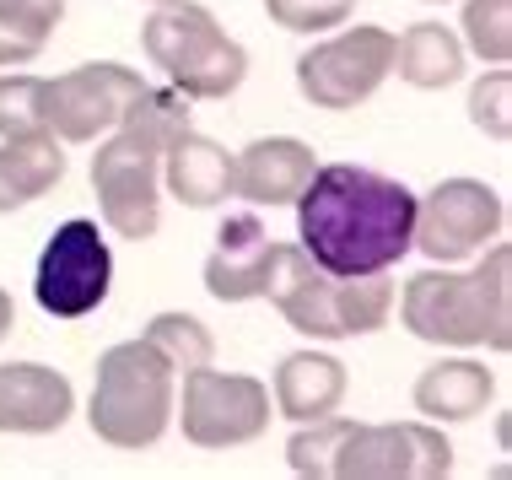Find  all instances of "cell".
<instances>
[{
    "mask_svg": "<svg viewBox=\"0 0 512 480\" xmlns=\"http://www.w3.org/2000/svg\"><path fill=\"white\" fill-rule=\"evenodd\" d=\"M297 238L329 276L394 270L415 249V189L378 168L324 162L297 195Z\"/></svg>",
    "mask_w": 512,
    "mask_h": 480,
    "instance_id": "obj_1",
    "label": "cell"
},
{
    "mask_svg": "<svg viewBox=\"0 0 512 480\" xmlns=\"http://www.w3.org/2000/svg\"><path fill=\"white\" fill-rule=\"evenodd\" d=\"M189 103L178 87H146L92 152V189L119 238L146 243L162 227V152L189 125Z\"/></svg>",
    "mask_w": 512,
    "mask_h": 480,
    "instance_id": "obj_2",
    "label": "cell"
},
{
    "mask_svg": "<svg viewBox=\"0 0 512 480\" xmlns=\"http://www.w3.org/2000/svg\"><path fill=\"white\" fill-rule=\"evenodd\" d=\"M512 254L507 243H496L486 254V265L475 276H453L442 270H421L415 281H405L399 292V319L415 340L426 346H491L512 351Z\"/></svg>",
    "mask_w": 512,
    "mask_h": 480,
    "instance_id": "obj_3",
    "label": "cell"
},
{
    "mask_svg": "<svg viewBox=\"0 0 512 480\" xmlns=\"http://www.w3.org/2000/svg\"><path fill=\"white\" fill-rule=\"evenodd\" d=\"M265 297L281 308V319L297 335H313V340L372 335L394 313L389 270H372V276H329V270H318L302 254V243H281L275 249V270H270Z\"/></svg>",
    "mask_w": 512,
    "mask_h": 480,
    "instance_id": "obj_4",
    "label": "cell"
},
{
    "mask_svg": "<svg viewBox=\"0 0 512 480\" xmlns=\"http://www.w3.org/2000/svg\"><path fill=\"white\" fill-rule=\"evenodd\" d=\"M87 421L108 448H151L173 421V367L151 340H119L98 356Z\"/></svg>",
    "mask_w": 512,
    "mask_h": 480,
    "instance_id": "obj_5",
    "label": "cell"
},
{
    "mask_svg": "<svg viewBox=\"0 0 512 480\" xmlns=\"http://www.w3.org/2000/svg\"><path fill=\"white\" fill-rule=\"evenodd\" d=\"M141 49L184 98H232L248 76V49L195 0H157L141 22Z\"/></svg>",
    "mask_w": 512,
    "mask_h": 480,
    "instance_id": "obj_6",
    "label": "cell"
},
{
    "mask_svg": "<svg viewBox=\"0 0 512 480\" xmlns=\"http://www.w3.org/2000/svg\"><path fill=\"white\" fill-rule=\"evenodd\" d=\"M108 286H114V249H108L98 222L71 216L65 227H54L33 270L38 308L54 313V319H81V313L108 303Z\"/></svg>",
    "mask_w": 512,
    "mask_h": 480,
    "instance_id": "obj_7",
    "label": "cell"
},
{
    "mask_svg": "<svg viewBox=\"0 0 512 480\" xmlns=\"http://www.w3.org/2000/svg\"><path fill=\"white\" fill-rule=\"evenodd\" d=\"M448 470L453 443L437 432V421H389V427L351 421L335 448L329 480H437Z\"/></svg>",
    "mask_w": 512,
    "mask_h": 480,
    "instance_id": "obj_8",
    "label": "cell"
},
{
    "mask_svg": "<svg viewBox=\"0 0 512 480\" xmlns=\"http://www.w3.org/2000/svg\"><path fill=\"white\" fill-rule=\"evenodd\" d=\"M394 33L389 27H345L297 60V92L313 108H356L389 81Z\"/></svg>",
    "mask_w": 512,
    "mask_h": 480,
    "instance_id": "obj_9",
    "label": "cell"
},
{
    "mask_svg": "<svg viewBox=\"0 0 512 480\" xmlns=\"http://www.w3.org/2000/svg\"><path fill=\"white\" fill-rule=\"evenodd\" d=\"M184 437L195 448H238L270 427V389L248 373H216L211 362L184 373Z\"/></svg>",
    "mask_w": 512,
    "mask_h": 480,
    "instance_id": "obj_10",
    "label": "cell"
},
{
    "mask_svg": "<svg viewBox=\"0 0 512 480\" xmlns=\"http://www.w3.org/2000/svg\"><path fill=\"white\" fill-rule=\"evenodd\" d=\"M502 195L480 178H442L426 200H415V249L437 265H459L502 232Z\"/></svg>",
    "mask_w": 512,
    "mask_h": 480,
    "instance_id": "obj_11",
    "label": "cell"
},
{
    "mask_svg": "<svg viewBox=\"0 0 512 480\" xmlns=\"http://www.w3.org/2000/svg\"><path fill=\"white\" fill-rule=\"evenodd\" d=\"M146 92L141 71L114 60H87L49 81V130L60 141H98L124 119V108Z\"/></svg>",
    "mask_w": 512,
    "mask_h": 480,
    "instance_id": "obj_12",
    "label": "cell"
},
{
    "mask_svg": "<svg viewBox=\"0 0 512 480\" xmlns=\"http://www.w3.org/2000/svg\"><path fill=\"white\" fill-rule=\"evenodd\" d=\"M281 243L265 232L254 211H232L216 232V249L205 259V292L216 303H254L270 292V270Z\"/></svg>",
    "mask_w": 512,
    "mask_h": 480,
    "instance_id": "obj_13",
    "label": "cell"
},
{
    "mask_svg": "<svg viewBox=\"0 0 512 480\" xmlns=\"http://www.w3.org/2000/svg\"><path fill=\"white\" fill-rule=\"evenodd\" d=\"M76 410V389L65 373L44 362H6L0 367V432L44 437L60 432Z\"/></svg>",
    "mask_w": 512,
    "mask_h": 480,
    "instance_id": "obj_14",
    "label": "cell"
},
{
    "mask_svg": "<svg viewBox=\"0 0 512 480\" xmlns=\"http://www.w3.org/2000/svg\"><path fill=\"white\" fill-rule=\"evenodd\" d=\"M313 168V146H302L297 135H259L232 157V195L248 205H297Z\"/></svg>",
    "mask_w": 512,
    "mask_h": 480,
    "instance_id": "obj_15",
    "label": "cell"
},
{
    "mask_svg": "<svg viewBox=\"0 0 512 480\" xmlns=\"http://www.w3.org/2000/svg\"><path fill=\"white\" fill-rule=\"evenodd\" d=\"M162 184L189 211H216L232 200V152H221L211 135L184 125L162 152Z\"/></svg>",
    "mask_w": 512,
    "mask_h": 480,
    "instance_id": "obj_16",
    "label": "cell"
},
{
    "mask_svg": "<svg viewBox=\"0 0 512 480\" xmlns=\"http://www.w3.org/2000/svg\"><path fill=\"white\" fill-rule=\"evenodd\" d=\"M491 394H496L491 367L469 362V356L432 362L415 378V410H421V421H475L491 405Z\"/></svg>",
    "mask_w": 512,
    "mask_h": 480,
    "instance_id": "obj_17",
    "label": "cell"
},
{
    "mask_svg": "<svg viewBox=\"0 0 512 480\" xmlns=\"http://www.w3.org/2000/svg\"><path fill=\"white\" fill-rule=\"evenodd\" d=\"M345 400V362L324 351H292L275 367V410L286 421H318L335 416Z\"/></svg>",
    "mask_w": 512,
    "mask_h": 480,
    "instance_id": "obj_18",
    "label": "cell"
},
{
    "mask_svg": "<svg viewBox=\"0 0 512 480\" xmlns=\"http://www.w3.org/2000/svg\"><path fill=\"white\" fill-rule=\"evenodd\" d=\"M60 178H65V152H60V135L54 130L0 141V216L44 200Z\"/></svg>",
    "mask_w": 512,
    "mask_h": 480,
    "instance_id": "obj_19",
    "label": "cell"
},
{
    "mask_svg": "<svg viewBox=\"0 0 512 480\" xmlns=\"http://www.w3.org/2000/svg\"><path fill=\"white\" fill-rule=\"evenodd\" d=\"M394 71L421 92H442L464 76V44L442 22H415L394 38Z\"/></svg>",
    "mask_w": 512,
    "mask_h": 480,
    "instance_id": "obj_20",
    "label": "cell"
},
{
    "mask_svg": "<svg viewBox=\"0 0 512 480\" xmlns=\"http://www.w3.org/2000/svg\"><path fill=\"white\" fill-rule=\"evenodd\" d=\"M65 0H0V65H27L44 54Z\"/></svg>",
    "mask_w": 512,
    "mask_h": 480,
    "instance_id": "obj_21",
    "label": "cell"
},
{
    "mask_svg": "<svg viewBox=\"0 0 512 480\" xmlns=\"http://www.w3.org/2000/svg\"><path fill=\"white\" fill-rule=\"evenodd\" d=\"M146 340L168 356L173 373H195V367H205L216 356L211 329H205L195 313H157V319L146 324Z\"/></svg>",
    "mask_w": 512,
    "mask_h": 480,
    "instance_id": "obj_22",
    "label": "cell"
},
{
    "mask_svg": "<svg viewBox=\"0 0 512 480\" xmlns=\"http://www.w3.org/2000/svg\"><path fill=\"white\" fill-rule=\"evenodd\" d=\"M49 130V76H0V141Z\"/></svg>",
    "mask_w": 512,
    "mask_h": 480,
    "instance_id": "obj_23",
    "label": "cell"
},
{
    "mask_svg": "<svg viewBox=\"0 0 512 480\" xmlns=\"http://www.w3.org/2000/svg\"><path fill=\"white\" fill-rule=\"evenodd\" d=\"M464 49H475L486 65L512 60V0H464Z\"/></svg>",
    "mask_w": 512,
    "mask_h": 480,
    "instance_id": "obj_24",
    "label": "cell"
},
{
    "mask_svg": "<svg viewBox=\"0 0 512 480\" xmlns=\"http://www.w3.org/2000/svg\"><path fill=\"white\" fill-rule=\"evenodd\" d=\"M469 119H475L491 141H507L512 135V71L507 65H496V71H486L475 81V92H469Z\"/></svg>",
    "mask_w": 512,
    "mask_h": 480,
    "instance_id": "obj_25",
    "label": "cell"
},
{
    "mask_svg": "<svg viewBox=\"0 0 512 480\" xmlns=\"http://www.w3.org/2000/svg\"><path fill=\"white\" fill-rule=\"evenodd\" d=\"M356 11V0H265V17L286 33H329Z\"/></svg>",
    "mask_w": 512,
    "mask_h": 480,
    "instance_id": "obj_26",
    "label": "cell"
},
{
    "mask_svg": "<svg viewBox=\"0 0 512 480\" xmlns=\"http://www.w3.org/2000/svg\"><path fill=\"white\" fill-rule=\"evenodd\" d=\"M11 324H17V303H11V292L0 286V340L11 335Z\"/></svg>",
    "mask_w": 512,
    "mask_h": 480,
    "instance_id": "obj_27",
    "label": "cell"
},
{
    "mask_svg": "<svg viewBox=\"0 0 512 480\" xmlns=\"http://www.w3.org/2000/svg\"><path fill=\"white\" fill-rule=\"evenodd\" d=\"M426 6H442V0H426Z\"/></svg>",
    "mask_w": 512,
    "mask_h": 480,
    "instance_id": "obj_28",
    "label": "cell"
}]
</instances>
